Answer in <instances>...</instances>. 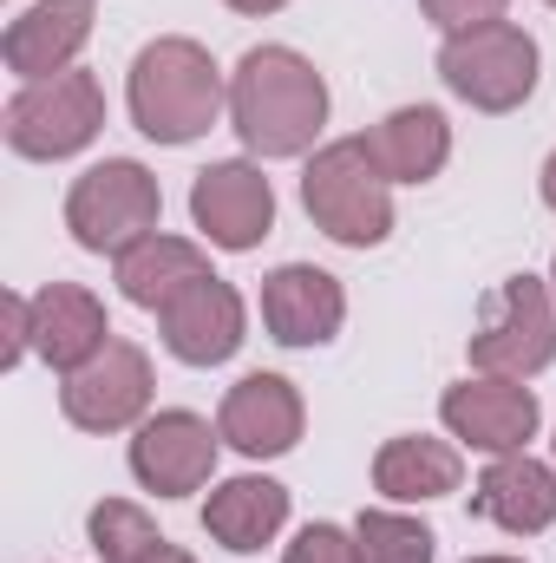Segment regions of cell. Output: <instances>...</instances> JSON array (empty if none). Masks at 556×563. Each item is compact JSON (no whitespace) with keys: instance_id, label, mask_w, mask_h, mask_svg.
I'll return each instance as SVG.
<instances>
[{"instance_id":"obj_15","label":"cell","mask_w":556,"mask_h":563,"mask_svg":"<svg viewBox=\"0 0 556 563\" xmlns=\"http://www.w3.org/2000/svg\"><path fill=\"white\" fill-rule=\"evenodd\" d=\"M263 328L276 347H327L347 328V288L314 263H281L263 276Z\"/></svg>"},{"instance_id":"obj_3","label":"cell","mask_w":556,"mask_h":563,"mask_svg":"<svg viewBox=\"0 0 556 563\" xmlns=\"http://www.w3.org/2000/svg\"><path fill=\"white\" fill-rule=\"evenodd\" d=\"M301 210L341 250H380L400 223L393 184L380 177L367 139H327L301 164Z\"/></svg>"},{"instance_id":"obj_29","label":"cell","mask_w":556,"mask_h":563,"mask_svg":"<svg viewBox=\"0 0 556 563\" xmlns=\"http://www.w3.org/2000/svg\"><path fill=\"white\" fill-rule=\"evenodd\" d=\"M138 563H197V558H190V551H184V544H170V538H164V544H157V551H151V558H138Z\"/></svg>"},{"instance_id":"obj_7","label":"cell","mask_w":556,"mask_h":563,"mask_svg":"<svg viewBox=\"0 0 556 563\" xmlns=\"http://www.w3.org/2000/svg\"><path fill=\"white\" fill-rule=\"evenodd\" d=\"M471 374L498 380H537L556 361V295L551 276H504L485 295V314L465 341Z\"/></svg>"},{"instance_id":"obj_30","label":"cell","mask_w":556,"mask_h":563,"mask_svg":"<svg viewBox=\"0 0 556 563\" xmlns=\"http://www.w3.org/2000/svg\"><path fill=\"white\" fill-rule=\"evenodd\" d=\"M465 563H531V558H511V551H485V558H465Z\"/></svg>"},{"instance_id":"obj_19","label":"cell","mask_w":556,"mask_h":563,"mask_svg":"<svg viewBox=\"0 0 556 563\" xmlns=\"http://www.w3.org/2000/svg\"><path fill=\"white\" fill-rule=\"evenodd\" d=\"M465 485V445L432 439V432H400L374 452V492L387 505H432Z\"/></svg>"},{"instance_id":"obj_31","label":"cell","mask_w":556,"mask_h":563,"mask_svg":"<svg viewBox=\"0 0 556 563\" xmlns=\"http://www.w3.org/2000/svg\"><path fill=\"white\" fill-rule=\"evenodd\" d=\"M551 295H556V256H551Z\"/></svg>"},{"instance_id":"obj_18","label":"cell","mask_w":556,"mask_h":563,"mask_svg":"<svg viewBox=\"0 0 556 563\" xmlns=\"http://www.w3.org/2000/svg\"><path fill=\"white\" fill-rule=\"evenodd\" d=\"M288 531V485H276L269 472H236L223 485H210L203 498V538L230 558H249L263 544H276Z\"/></svg>"},{"instance_id":"obj_13","label":"cell","mask_w":556,"mask_h":563,"mask_svg":"<svg viewBox=\"0 0 556 563\" xmlns=\"http://www.w3.org/2000/svg\"><path fill=\"white\" fill-rule=\"evenodd\" d=\"M216 432H223L230 452L269 465V459H288V452L301 445V432H308V400H301V387H294L288 374H243V380L223 394V407H216Z\"/></svg>"},{"instance_id":"obj_33","label":"cell","mask_w":556,"mask_h":563,"mask_svg":"<svg viewBox=\"0 0 556 563\" xmlns=\"http://www.w3.org/2000/svg\"><path fill=\"white\" fill-rule=\"evenodd\" d=\"M544 7H556V0H544Z\"/></svg>"},{"instance_id":"obj_6","label":"cell","mask_w":556,"mask_h":563,"mask_svg":"<svg viewBox=\"0 0 556 563\" xmlns=\"http://www.w3.org/2000/svg\"><path fill=\"white\" fill-rule=\"evenodd\" d=\"M99 132H105V86H99V73H86V66L20 86V92L7 99V112H0V139H7L13 157H26V164L79 157Z\"/></svg>"},{"instance_id":"obj_11","label":"cell","mask_w":556,"mask_h":563,"mask_svg":"<svg viewBox=\"0 0 556 563\" xmlns=\"http://www.w3.org/2000/svg\"><path fill=\"white\" fill-rule=\"evenodd\" d=\"M216 452H223V432L190 413V407H157L151 420L132 432L125 445V465L151 498H190L216 478Z\"/></svg>"},{"instance_id":"obj_17","label":"cell","mask_w":556,"mask_h":563,"mask_svg":"<svg viewBox=\"0 0 556 563\" xmlns=\"http://www.w3.org/2000/svg\"><path fill=\"white\" fill-rule=\"evenodd\" d=\"M471 511L485 525H498L504 538H544L556 525V465L531 452H504L485 465V478L471 485Z\"/></svg>"},{"instance_id":"obj_24","label":"cell","mask_w":556,"mask_h":563,"mask_svg":"<svg viewBox=\"0 0 556 563\" xmlns=\"http://www.w3.org/2000/svg\"><path fill=\"white\" fill-rule=\"evenodd\" d=\"M281 563H360V538L341 531V525H301L288 538Z\"/></svg>"},{"instance_id":"obj_2","label":"cell","mask_w":556,"mask_h":563,"mask_svg":"<svg viewBox=\"0 0 556 563\" xmlns=\"http://www.w3.org/2000/svg\"><path fill=\"white\" fill-rule=\"evenodd\" d=\"M125 112L138 125V139L164 144H197L210 125L230 119V73L210 59L203 40L190 33H157L138 46L132 73H125Z\"/></svg>"},{"instance_id":"obj_26","label":"cell","mask_w":556,"mask_h":563,"mask_svg":"<svg viewBox=\"0 0 556 563\" xmlns=\"http://www.w3.org/2000/svg\"><path fill=\"white\" fill-rule=\"evenodd\" d=\"M33 354V295H7V347H0V367H20Z\"/></svg>"},{"instance_id":"obj_4","label":"cell","mask_w":556,"mask_h":563,"mask_svg":"<svg viewBox=\"0 0 556 563\" xmlns=\"http://www.w3.org/2000/svg\"><path fill=\"white\" fill-rule=\"evenodd\" d=\"M164 223V184L138 157H99L66 190V230L86 256H125L132 243L157 236Z\"/></svg>"},{"instance_id":"obj_22","label":"cell","mask_w":556,"mask_h":563,"mask_svg":"<svg viewBox=\"0 0 556 563\" xmlns=\"http://www.w3.org/2000/svg\"><path fill=\"white\" fill-rule=\"evenodd\" d=\"M360 538V563H438V538L432 525H419L407 505H374L354 518Z\"/></svg>"},{"instance_id":"obj_10","label":"cell","mask_w":556,"mask_h":563,"mask_svg":"<svg viewBox=\"0 0 556 563\" xmlns=\"http://www.w3.org/2000/svg\"><path fill=\"white\" fill-rule=\"evenodd\" d=\"M438 426L445 439H458L465 452L504 459V452H531L544 407L531 394V380H498V374H465L458 387L438 394Z\"/></svg>"},{"instance_id":"obj_25","label":"cell","mask_w":556,"mask_h":563,"mask_svg":"<svg viewBox=\"0 0 556 563\" xmlns=\"http://www.w3.org/2000/svg\"><path fill=\"white\" fill-rule=\"evenodd\" d=\"M419 13L438 26V40H452V33H471V26L504 20V13H511V0H419Z\"/></svg>"},{"instance_id":"obj_1","label":"cell","mask_w":556,"mask_h":563,"mask_svg":"<svg viewBox=\"0 0 556 563\" xmlns=\"http://www.w3.org/2000/svg\"><path fill=\"white\" fill-rule=\"evenodd\" d=\"M327 79L314 73L308 53L294 46H249L230 66V132L256 164H288V157H314L327 132Z\"/></svg>"},{"instance_id":"obj_16","label":"cell","mask_w":556,"mask_h":563,"mask_svg":"<svg viewBox=\"0 0 556 563\" xmlns=\"http://www.w3.org/2000/svg\"><path fill=\"white\" fill-rule=\"evenodd\" d=\"M112 347V314L86 282H46L33 288V354L53 374H79L92 354Z\"/></svg>"},{"instance_id":"obj_12","label":"cell","mask_w":556,"mask_h":563,"mask_svg":"<svg viewBox=\"0 0 556 563\" xmlns=\"http://www.w3.org/2000/svg\"><path fill=\"white\" fill-rule=\"evenodd\" d=\"M157 341L184 367H223V361H236L243 341H249V301H243V288L223 282L216 269L197 276L184 295H170L157 308Z\"/></svg>"},{"instance_id":"obj_27","label":"cell","mask_w":556,"mask_h":563,"mask_svg":"<svg viewBox=\"0 0 556 563\" xmlns=\"http://www.w3.org/2000/svg\"><path fill=\"white\" fill-rule=\"evenodd\" d=\"M230 13H243V20H269V13H281L288 0H223Z\"/></svg>"},{"instance_id":"obj_32","label":"cell","mask_w":556,"mask_h":563,"mask_svg":"<svg viewBox=\"0 0 556 563\" xmlns=\"http://www.w3.org/2000/svg\"><path fill=\"white\" fill-rule=\"evenodd\" d=\"M551 465H556V439H551Z\"/></svg>"},{"instance_id":"obj_14","label":"cell","mask_w":556,"mask_h":563,"mask_svg":"<svg viewBox=\"0 0 556 563\" xmlns=\"http://www.w3.org/2000/svg\"><path fill=\"white\" fill-rule=\"evenodd\" d=\"M99 26V0H33L26 13L7 20L0 33V59L20 86L33 79H53V73H73L86 40Z\"/></svg>"},{"instance_id":"obj_8","label":"cell","mask_w":556,"mask_h":563,"mask_svg":"<svg viewBox=\"0 0 556 563\" xmlns=\"http://www.w3.org/2000/svg\"><path fill=\"white\" fill-rule=\"evenodd\" d=\"M190 223L210 250L249 256L276 236V184L256 157H216L190 177Z\"/></svg>"},{"instance_id":"obj_9","label":"cell","mask_w":556,"mask_h":563,"mask_svg":"<svg viewBox=\"0 0 556 563\" xmlns=\"http://www.w3.org/2000/svg\"><path fill=\"white\" fill-rule=\"evenodd\" d=\"M151 394H157V374H151V354L138 341L112 334L105 354H92L79 374H59V413L79 432H138L151 420Z\"/></svg>"},{"instance_id":"obj_20","label":"cell","mask_w":556,"mask_h":563,"mask_svg":"<svg viewBox=\"0 0 556 563\" xmlns=\"http://www.w3.org/2000/svg\"><path fill=\"white\" fill-rule=\"evenodd\" d=\"M387 184H432L452 164V119L438 106H400L374 132H360Z\"/></svg>"},{"instance_id":"obj_21","label":"cell","mask_w":556,"mask_h":563,"mask_svg":"<svg viewBox=\"0 0 556 563\" xmlns=\"http://www.w3.org/2000/svg\"><path fill=\"white\" fill-rule=\"evenodd\" d=\"M197 276H210L203 243L170 236V230H157V236L132 243L125 256H112V282H119V295H125L132 308H144V314H157L170 295H184Z\"/></svg>"},{"instance_id":"obj_23","label":"cell","mask_w":556,"mask_h":563,"mask_svg":"<svg viewBox=\"0 0 556 563\" xmlns=\"http://www.w3.org/2000/svg\"><path fill=\"white\" fill-rule=\"evenodd\" d=\"M86 538H92L99 563H138L164 544V531L151 525V511L132 505V498H99L86 511Z\"/></svg>"},{"instance_id":"obj_5","label":"cell","mask_w":556,"mask_h":563,"mask_svg":"<svg viewBox=\"0 0 556 563\" xmlns=\"http://www.w3.org/2000/svg\"><path fill=\"white\" fill-rule=\"evenodd\" d=\"M537 73H544V53L518 20H491V26L438 40V86L458 106L485 112V119H504V112L531 106Z\"/></svg>"},{"instance_id":"obj_28","label":"cell","mask_w":556,"mask_h":563,"mask_svg":"<svg viewBox=\"0 0 556 563\" xmlns=\"http://www.w3.org/2000/svg\"><path fill=\"white\" fill-rule=\"evenodd\" d=\"M537 197H544V203L556 210V151L544 157V170H537Z\"/></svg>"}]
</instances>
